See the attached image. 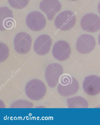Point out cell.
<instances>
[{
  "label": "cell",
  "mask_w": 100,
  "mask_h": 125,
  "mask_svg": "<svg viewBox=\"0 0 100 125\" xmlns=\"http://www.w3.org/2000/svg\"><path fill=\"white\" fill-rule=\"evenodd\" d=\"M16 22L12 11L7 7L0 9V28L1 31L10 30L15 28Z\"/></svg>",
  "instance_id": "obj_9"
},
{
  "label": "cell",
  "mask_w": 100,
  "mask_h": 125,
  "mask_svg": "<svg viewBox=\"0 0 100 125\" xmlns=\"http://www.w3.org/2000/svg\"><path fill=\"white\" fill-rule=\"evenodd\" d=\"M32 43V38L29 34L24 32H19L14 38L15 50L19 54H26L30 51Z\"/></svg>",
  "instance_id": "obj_3"
},
{
  "label": "cell",
  "mask_w": 100,
  "mask_h": 125,
  "mask_svg": "<svg viewBox=\"0 0 100 125\" xmlns=\"http://www.w3.org/2000/svg\"><path fill=\"white\" fill-rule=\"evenodd\" d=\"M26 23L31 30L39 31L45 27L47 21L45 17L41 13L34 11L28 15L26 19Z\"/></svg>",
  "instance_id": "obj_4"
},
{
  "label": "cell",
  "mask_w": 100,
  "mask_h": 125,
  "mask_svg": "<svg viewBox=\"0 0 100 125\" xmlns=\"http://www.w3.org/2000/svg\"><path fill=\"white\" fill-rule=\"evenodd\" d=\"M69 0L70 1H75L77 0Z\"/></svg>",
  "instance_id": "obj_18"
},
{
  "label": "cell",
  "mask_w": 100,
  "mask_h": 125,
  "mask_svg": "<svg viewBox=\"0 0 100 125\" xmlns=\"http://www.w3.org/2000/svg\"><path fill=\"white\" fill-rule=\"evenodd\" d=\"M9 4L13 8L22 9L28 5L29 0H8Z\"/></svg>",
  "instance_id": "obj_14"
},
{
  "label": "cell",
  "mask_w": 100,
  "mask_h": 125,
  "mask_svg": "<svg viewBox=\"0 0 100 125\" xmlns=\"http://www.w3.org/2000/svg\"><path fill=\"white\" fill-rule=\"evenodd\" d=\"M59 81V91L62 96H71L78 92L79 88L78 82L69 74H62L60 77Z\"/></svg>",
  "instance_id": "obj_1"
},
{
  "label": "cell",
  "mask_w": 100,
  "mask_h": 125,
  "mask_svg": "<svg viewBox=\"0 0 100 125\" xmlns=\"http://www.w3.org/2000/svg\"><path fill=\"white\" fill-rule=\"evenodd\" d=\"M71 53L70 44L64 41H57L54 45L52 49V53L53 57L60 61H63L68 59Z\"/></svg>",
  "instance_id": "obj_8"
},
{
  "label": "cell",
  "mask_w": 100,
  "mask_h": 125,
  "mask_svg": "<svg viewBox=\"0 0 100 125\" xmlns=\"http://www.w3.org/2000/svg\"><path fill=\"white\" fill-rule=\"evenodd\" d=\"M96 40L93 36L83 34L77 39L76 43V49L79 53L87 54L91 52L96 46Z\"/></svg>",
  "instance_id": "obj_5"
},
{
  "label": "cell",
  "mask_w": 100,
  "mask_h": 125,
  "mask_svg": "<svg viewBox=\"0 0 100 125\" xmlns=\"http://www.w3.org/2000/svg\"><path fill=\"white\" fill-rule=\"evenodd\" d=\"M63 72V68L62 65L57 63H52L49 65L46 70V77L47 79L55 78L57 80H59Z\"/></svg>",
  "instance_id": "obj_12"
},
{
  "label": "cell",
  "mask_w": 100,
  "mask_h": 125,
  "mask_svg": "<svg viewBox=\"0 0 100 125\" xmlns=\"http://www.w3.org/2000/svg\"><path fill=\"white\" fill-rule=\"evenodd\" d=\"M0 54L1 61L5 60L8 57L10 54L9 50L6 45L3 43H0Z\"/></svg>",
  "instance_id": "obj_15"
},
{
  "label": "cell",
  "mask_w": 100,
  "mask_h": 125,
  "mask_svg": "<svg viewBox=\"0 0 100 125\" xmlns=\"http://www.w3.org/2000/svg\"><path fill=\"white\" fill-rule=\"evenodd\" d=\"M98 40L99 45L100 46V33L99 34V36H98Z\"/></svg>",
  "instance_id": "obj_17"
},
{
  "label": "cell",
  "mask_w": 100,
  "mask_h": 125,
  "mask_svg": "<svg viewBox=\"0 0 100 125\" xmlns=\"http://www.w3.org/2000/svg\"><path fill=\"white\" fill-rule=\"evenodd\" d=\"M76 20L74 13L69 10H66L57 16L55 20V25L59 31H67L74 27Z\"/></svg>",
  "instance_id": "obj_2"
},
{
  "label": "cell",
  "mask_w": 100,
  "mask_h": 125,
  "mask_svg": "<svg viewBox=\"0 0 100 125\" xmlns=\"http://www.w3.org/2000/svg\"><path fill=\"white\" fill-rule=\"evenodd\" d=\"M39 7L46 14L48 20L51 21L60 11L62 5L59 0H43L40 3Z\"/></svg>",
  "instance_id": "obj_7"
},
{
  "label": "cell",
  "mask_w": 100,
  "mask_h": 125,
  "mask_svg": "<svg viewBox=\"0 0 100 125\" xmlns=\"http://www.w3.org/2000/svg\"><path fill=\"white\" fill-rule=\"evenodd\" d=\"M52 44V40L50 36L47 34L40 35L34 42V51L39 55H45L50 52Z\"/></svg>",
  "instance_id": "obj_11"
},
{
  "label": "cell",
  "mask_w": 100,
  "mask_h": 125,
  "mask_svg": "<svg viewBox=\"0 0 100 125\" xmlns=\"http://www.w3.org/2000/svg\"><path fill=\"white\" fill-rule=\"evenodd\" d=\"M80 24L82 29L86 32H96L100 29V18L94 13H88L82 18Z\"/></svg>",
  "instance_id": "obj_6"
},
{
  "label": "cell",
  "mask_w": 100,
  "mask_h": 125,
  "mask_svg": "<svg viewBox=\"0 0 100 125\" xmlns=\"http://www.w3.org/2000/svg\"><path fill=\"white\" fill-rule=\"evenodd\" d=\"M67 104L70 108H87L88 103L84 98L75 96L67 99Z\"/></svg>",
  "instance_id": "obj_13"
},
{
  "label": "cell",
  "mask_w": 100,
  "mask_h": 125,
  "mask_svg": "<svg viewBox=\"0 0 100 125\" xmlns=\"http://www.w3.org/2000/svg\"><path fill=\"white\" fill-rule=\"evenodd\" d=\"M98 12H99V14L100 15V1L99 3V4H98Z\"/></svg>",
  "instance_id": "obj_16"
},
{
  "label": "cell",
  "mask_w": 100,
  "mask_h": 125,
  "mask_svg": "<svg viewBox=\"0 0 100 125\" xmlns=\"http://www.w3.org/2000/svg\"><path fill=\"white\" fill-rule=\"evenodd\" d=\"M84 91L87 94L94 96L100 93V78L95 75L86 77L83 84Z\"/></svg>",
  "instance_id": "obj_10"
}]
</instances>
